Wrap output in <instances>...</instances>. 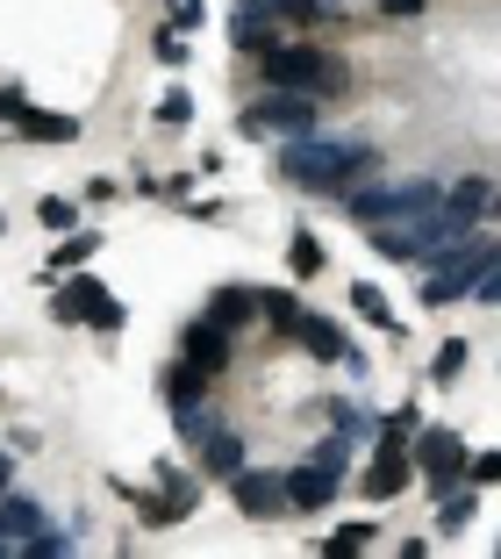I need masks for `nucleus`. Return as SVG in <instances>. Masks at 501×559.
Masks as SVG:
<instances>
[{
  "instance_id": "1",
  "label": "nucleus",
  "mask_w": 501,
  "mask_h": 559,
  "mask_svg": "<svg viewBox=\"0 0 501 559\" xmlns=\"http://www.w3.org/2000/svg\"><path fill=\"white\" fill-rule=\"evenodd\" d=\"M358 173H372L366 144H330V136H287V144H279V180L301 187V194L337 201L344 187H358Z\"/></svg>"
},
{
  "instance_id": "2",
  "label": "nucleus",
  "mask_w": 501,
  "mask_h": 559,
  "mask_svg": "<svg viewBox=\"0 0 501 559\" xmlns=\"http://www.w3.org/2000/svg\"><path fill=\"white\" fill-rule=\"evenodd\" d=\"M259 72L273 86H287V94H308V100L351 86V66H344V58H330V50H315V44H279V36L259 50Z\"/></svg>"
},
{
  "instance_id": "3",
  "label": "nucleus",
  "mask_w": 501,
  "mask_h": 559,
  "mask_svg": "<svg viewBox=\"0 0 501 559\" xmlns=\"http://www.w3.org/2000/svg\"><path fill=\"white\" fill-rule=\"evenodd\" d=\"M444 194L437 180H394V187H344V215H351L358 230L366 223H394V215H422L430 201Z\"/></svg>"
},
{
  "instance_id": "4",
  "label": "nucleus",
  "mask_w": 501,
  "mask_h": 559,
  "mask_svg": "<svg viewBox=\"0 0 501 559\" xmlns=\"http://www.w3.org/2000/svg\"><path fill=\"white\" fill-rule=\"evenodd\" d=\"M50 316L58 323H94V330H122V301L100 287V280H86L80 265L65 273V287H58V301H50Z\"/></svg>"
},
{
  "instance_id": "5",
  "label": "nucleus",
  "mask_w": 501,
  "mask_h": 559,
  "mask_svg": "<svg viewBox=\"0 0 501 559\" xmlns=\"http://www.w3.org/2000/svg\"><path fill=\"white\" fill-rule=\"evenodd\" d=\"M408 460H416V480H430L437 495L466 480V438L458 430H416L408 438Z\"/></svg>"
},
{
  "instance_id": "6",
  "label": "nucleus",
  "mask_w": 501,
  "mask_h": 559,
  "mask_svg": "<svg viewBox=\"0 0 501 559\" xmlns=\"http://www.w3.org/2000/svg\"><path fill=\"white\" fill-rule=\"evenodd\" d=\"M243 130H251V136H308V130H315V100L273 86L265 100H251V108H243Z\"/></svg>"
},
{
  "instance_id": "7",
  "label": "nucleus",
  "mask_w": 501,
  "mask_h": 559,
  "mask_svg": "<svg viewBox=\"0 0 501 559\" xmlns=\"http://www.w3.org/2000/svg\"><path fill=\"white\" fill-rule=\"evenodd\" d=\"M229 495H237V510H243V516L273 524V516L287 510V474H265V466H237V474H229Z\"/></svg>"
},
{
  "instance_id": "8",
  "label": "nucleus",
  "mask_w": 501,
  "mask_h": 559,
  "mask_svg": "<svg viewBox=\"0 0 501 559\" xmlns=\"http://www.w3.org/2000/svg\"><path fill=\"white\" fill-rule=\"evenodd\" d=\"M408 480H416V460H408V438H387V430H380V452H372V474L358 480V488H366L372 502H387V495H402Z\"/></svg>"
},
{
  "instance_id": "9",
  "label": "nucleus",
  "mask_w": 501,
  "mask_h": 559,
  "mask_svg": "<svg viewBox=\"0 0 501 559\" xmlns=\"http://www.w3.org/2000/svg\"><path fill=\"white\" fill-rule=\"evenodd\" d=\"M337 488H344V466L337 460H308V466H294V474H287V510H330Z\"/></svg>"
},
{
  "instance_id": "10",
  "label": "nucleus",
  "mask_w": 501,
  "mask_h": 559,
  "mask_svg": "<svg viewBox=\"0 0 501 559\" xmlns=\"http://www.w3.org/2000/svg\"><path fill=\"white\" fill-rule=\"evenodd\" d=\"M179 366H194V373H223L229 366V330L215 323V316H201V323H187V337H179Z\"/></svg>"
},
{
  "instance_id": "11",
  "label": "nucleus",
  "mask_w": 501,
  "mask_h": 559,
  "mask_svg": "<svg viewBox=\"0 0 501 559\" xmlns=\"http://www.w3.org/2000/svg\"><path fill=\"white\" fill-rule=\"evenodd\" d=\"M287 337H301V352H308V359H344V366H366V359H358V345L344 337L337 323H330V316H301V323H294Z\"/></svg>"
},
{
  "instance_id": "12",
  "label": "nucleus",
  "mask_w": 501,
  "mask_h": 559,
  "mask_svg": "<svg viewBox=\"0 0 501 559\" xmlns=\"http://www.w3.org/2000/svg\"><path fill=\"white\" fill-rule=\"evenodd\" d=\"M8 122H15L29 144H80V122L58 116V108H29V100H15V108H8Z\"/></svg>"
},
{
  "instance_id": "13",
  "label": "nucleus",
  "mask_w": 501,
  "mask_h": 559,
  "mask_svg": "<svg viewBox=\"0 0 501 559\" xmlns=\"http://www.w3.org/2000/svg\"><path fill=\"white\" fill-rule=\"evenodd\" d=\"M194 502H201V488L187 474H172V466H165V474H158V495L144 502V524H179V516H194Z\"/></svg>"
},
{
  "instance_id": "14",
  "label": "nucleus",
  "mask_w": 501,
  "mask_h": 559,
  "mask_svg": "<svg viewBox=\"0 0 501 559\" xmlns=\"http://www.w3.org/2000/svg\"><path fill=\"white\" fill-rule=\"evenodd\" d=\"M36 531H44V510L29 495H0V559H15L22 538H36Z\"/></svg>"
},
{
  "instance_id": "15",
  "label": "nucleus",
  "mask_w": 501,
  "mask_h": 559,
  "mask_svg": "<svg viewBox=\"0 0 501 559\" xmlns=\"http://www.w3.org/2000/svg\"><path fill=\"white\" fill-rule=\"evenodd\" d=\"M229 44L259 58V50L273 44V8H265V0H237V15H229Z\"/></svg>"
},
{
  "instance_id": "16",
  "label": "nucleus",
  "mask_w": 501,
  "mask_h": 559,
  "mask_svg": "<svg viewBox=\"0 0 501 559\" xmlns=\"http://www.w3.org/2000/svg\"><path fill=\"white\" fill-rule=\"evenodd\" d=\"M437 201H444L458 223H487V215H494V180H458L452 194H437Z\"/></svg>"
},
{
  "instance_id": "17",
  "label": "nucleus",
  "mask_w": 501,
  "mask_h": 559,
  "mask_svg": "<svg viewBox=\"0 0 501 559\" xmlns=\"http://www.w3.org/2000/svg\"><path fill=\"white\" fill-rule=\"evenodd\" d=\"M201 466L229 480L243 466V438H237V430H208V438H201Z\"/></svg>"
},
{
  "instance_id": "18",
  "label": "nucleus",
  "mask_w": 501,
  "mask_h": 559,
  "mask_svg": "<svg viewBox=\"0 0 501 559\" xmlns=\"http://www.w3.org/2000/svg\"><path fill=\"white\" fill-rule=\"evenodd\" d=\"M265 8H273V22H294V29H323V22H337L330 0H265Z\"/></svg>"
},
{
  "instance_id": "19",
  "label": "nucleus",
  "mask_w": 501,
  "mask_h": 559,
  "mask_svg": "<svg viewBox=\"0 0 501 559\" xmlns=\"http://www.w3.org/2000/svg\"><path fill=\"white\" fill-rule=\"evenodd\" d=\"M208 316H215L223 330H237L243 316H259V295H251V287H223V295L208 301Z\"/></svg>"
},
{
  "instance_id": "20",
  "label": "nucleus",
  "mask_w": 501,
  "mask_h": 559,
  "mask_svg": "<svg viewBox=\"0 0 501 559\" xmlns=\"http://www.w3.org/2000/svg\"><path fill=\"white\" fill-rule=\"evenodd\" d=\"M351 309H358V323L394 330V337H402V323H394V309H387V295H380V287H351Z\"/></svg>"
},
{
  "instance_id": "21",
  "label": "nucleus",
  "mask_w": 501,
  "mask_h": 559,
  "mask_svg": "<svg viewBox=\"0 0 501 559\" xmlns=\"http://www.w3.org/2000/svg\"><path fill=\"white\" fill-rule=\"evenodd\" d=\"M94 251H100V237H94V230H72L65 245L50 251V265H44V273H72V265H86V259H94Z\"/></svg>"
},
{
  "instance_id": "22",
  "label": "nucleus",
  "mask_w": 501,
  "mask_h": 559,
  "mask_svg": "<svg viewBox=\"0 0 501 559\" xmlns=\"http://www.w3.org/2000/svg\"><path fill=\"white\" fill-rule=\"evenodd\" d=\"M366 430H372V416L358 409V402H337V409H330V438L351 444V438H366Z\"/></svg>"
},
{
  "instance_id": "23",
  "label": "nucleus",
  "mask_w": 501,
  "mask_h": 559,
  "mask_svg": "<svg viewBox=\"0 0 501 559\" xmlns=\"http://www.w3.org/2000/svg\"><path fill=\"white\" fill-rule=\"evenodd\" d=\"M372 538H380V524H337V531L323 538V552H366Z\"/></svg>"
},
{
  "instance_id": "24",
  "label": "nucleus",
  "mask_w": 501,
  "mask_h": 559,
  "mask_svg": "<svg viewBox=\"0 0 501 559\" xmlns=\"http://www.w3.org/2000/svg\"><path fill=\"white\" fill-rule=\"evenodd\" d=\"M466 524H473V495L444 488V495H437V531H466Z\"/></svg>"
},
{
  "instance_id": "25",
  "label": "nucleus",
  "mask_w": 501,
  "mask_h": 559,
  "mask_svg": "<svg viewBox=\"0 0 501 559\" xmlns=\"http://www.w3.org/2000/svg\"><path fill=\"white\" fill-rule=\"evenodd\" d=\"M259 309H265V323H273L279 337H287V330L301 323V301H294V295H259Z\"/></svg>"
},
{
  "instance_id": "26",
  "label": "nucleus",
  "mask_w": 501,
  "mask_h": 559,
  "mask_svg": "<svg viewBox=\"0 0 501 559\" xmlns=\"http://www.w3.org/2000/svg\"><path fill=\"white\" fill-rule=\"evenodd\" d=\"M458 373H466V345L452 337V345H437V359H430V380H444V388H452Z\"/></svg>"
},
{
  "instance_id": "27",
  "label": "nucleus",
  "mask_w": 501,
  "mask_h": 559,
  "mask_svg": "<svg viewBox=\"0 0 501 559\" xmlns=\"http://www.w3.org/2000/svg\"><path fill=\"white\" fill-rule=\"evenodd\" d=\"M36 223H44V230H72V223H80V209H72V201H58V194H44V201H36Z\"/></svg>"
},
{
  "instance_id": "28",
  "label": "nucleus",
  "mask_w": 501,
  "mask_h": 559,
  "mask_svg": "<svg viewBox=\"0 0 501 559\" xmlns=\"http://www.w3.org/2000/svg\"><path fill=\"white\" fill-rule=\"evenodd\" d=\"M208 430H215V409H208V402H187V409H179V438H208Z\"/></svg>"
},
{
  "instance_id": "29",
  "label": "nucleus",
  "mask_w": 501,
  "mask_h": 559,
  "mask_svg": "<svg viewBox=\"0 0 501 559\" xmlns=\"http://www.w3.org/2000/svg\"><path fill=\"white\" fill-rule=\"evenodd\" d=\"M294 273H323V245H315V237H308V230H294Z\"/></svg>"
},
{
  "instance_id": "30",
  "label": "nucleus",
  "mask_w": 501,
  "mask_h": 559,
  "mask_svg": "<svg viewBox=\"0 0 501 559\" xmlns=\"http://www.w3.org/2000/svg\"><path fill=\"white\" fill-rule=\"evenodd\" d=\"M201 22H208V8H201V0H172V29H179V36L201 29Z\"/></svg>"
},
{
  "instance_id": "31",
  "label": "nucleus",
  "mask_w": 501,
  "mask_h": 559,
  "mask_svg": "<svg viewBox=\"0 0 501 559\" xmlns=\"http://www.w3.org/2000/svg\"><path fill=\"white\" fill-rule=\"evenodd\" d=\"M380 430H387V438H416V430H422V409H394Z\"/></svg>"
},
{
  "instance_id": "32",
  "label": "nucleus",
  "mask_w": 501,
  "mask_h": 559,
  "mask_svg": "<svg viewBox=\"0 0 501 559\" xmlns=\"http://www.w3.org/2000/svg\"><path fill=\"white\" fill-rule=\"evenodd\" d=\"M466 480H473V488H487V480H501V460H494V452H480V460H466Z\"/></svg>"
},
{
  "instance_id": "33",
  "label": "nucleus",
  "mask_w": 501,
  "mask_h": 559,
  "mask_svg": "<svg viewBox=\"0 0 501 559\" xmlns=\"http://www.w3.org/2000/svg\"><path fill=\"white\" fill-rule=\"evenodd\" d=\"M158 122H194V100H187V94H165L158 100Z\"/></svg>"
},
{
  "instance_id": "34",
  "label": "nucleus",
  "mask_w": 501,
  "mask_h": 559,
  "mask_svg": "<svg viewBox=\"0 0 501 559\" xmlns=\"http://www.w3.org/2000/svg\"><path fill=\"white\" fill-rule=\"evenodd\" d=\"M158 58H165V66H187V36H179V29L165 36V29H158Z\"/></svg>"
},
{
  "instance_id": "35",
  "label": "nucleus",
  "mask_w": 501,
  "mask_h": 559,
  "mask_svg": "<svg viewBox=\"0 0 501 559\" xmlns=\"http://www.w3.org/2000/svg\"><path fill=\"white\" fill-rule=\"evenodd\" d=\"M380 15H387V22H408V15H422V0H380Z\"/></svg>"
},
{
  "instance_id": "36",
  "label": "nucleus",
  "mask_w": 501,
  "mask_h": 559,
  "mask_svg": "<svg viewBox=\"0 0 501 559\" xmlns=\"http://www.w3.org/2000/svg\"><path fill=\"white\" fill-rule=\"evenodd\" d=\"M15 488V460H8V452H0V495Z\"/></svg>"
},
{
  "instance_id": "37",
  "label": "nucleus",
  "mask_w": 501,
  "mask_h": 559,
  "mask_svg": "<svg viewBox=\"0 0 501 559\" xmlns=\"http://www.w3.org/2000/svg\"><path fill=\"white\" fill-rule=\"evenodd\" d=\"M0 237H8V223H0Z\"/></svg>"
}]
</instances>
